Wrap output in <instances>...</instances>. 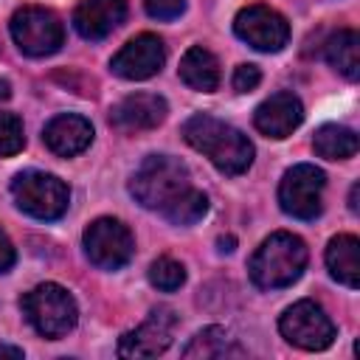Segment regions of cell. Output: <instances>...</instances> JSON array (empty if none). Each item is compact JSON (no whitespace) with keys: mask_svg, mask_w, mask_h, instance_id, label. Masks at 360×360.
Returning <instances> with one entry per match:
<instances>
[{"mask_svg":"<svg viewBox=\"0 0 360 360\" xmlns=\"http://www.w3.org/2000/svg\"><path fill=\"white\" fill-rule=\"evenodd\" d=\"M25 143L22 135V121L14 112L0 110V155H17Z\"/></svg>","mask_w":360,"mask_h":360,"instance_id":"obj_24","label":"cell"},{"mask_svg":"<svg viewBox=\"0 0 360 360\" xmlns=\"http://www.w3.org/2000/svg\"><path fill=\"white\" fill-rule=\"evenodd\" d=\"M174 323H177V318L172 309H166V307L152 309L149 318L138 329L121 335L118 354L121 357H158V354H163L172 346Z\"/></svg>","mask_w":360,"mask_h":360,"instance_id":"obj_11","label":"cell"},{"mask_svg":"<svg viewBox=\"0 0 360 360\" xmlns=\"http://www.w3.org/2000/svg\"><path fill=\"white\" fill-rule=\"evenodd\" d=\"M42 141L45 146L59 155V158H73L79 152H84L93 141V127L87 118L82 115H56L48 121L45 132H42Z\"/></svg>","mask_w":360,"mask_h":360,"instance_id":"obj_16","label":"cell"},{"mask_svg":"<svg viewBox=\"0 0 360 360\" xmlns=\"http://www.w3.org/2000/svg\"><path fill=\"white\" fill-rule=\"evenodd\" d=\"M301 121H304L301 98L295 93H290V90L273 93L253 112L256 129L262 135H267V138H287V135H292L301 127Z\"/></svg>","mask_w":360,"mask_h":360,"instance_id":"obj_13","label":"cell"},{"mask_svg":"<svg viewBox=\"0 0 360 360\" xmlns=\"http://www.w3.org/2000/svg\"><path fill=\"white\" fill-rule=\"evenodd\" d=\"M14 259H17V253H14V245H11V239L6 236V231L0 228V273L11 270Z\"/></svg>","mask_w":360,"mask_h":360,"instance_id":"obj_27","label":"cell"},{"mask_svg":"<svg viewBox=\"0 0 360 360\" xmlns=\"http://www.w3.org/2000/svg\"><path fill=\"white\" fill-rule=\"evenodd\" d=\"M163 59H166L163 39L155 37V34H138V37H132V39L112 56L110 68H112V73L121 76V79L141 82V79L155 76V73L163 68Z\"/></svg>","mask_w":360,"mask_h":360,"instance_id":"obj_12","label":"cell"},{"mask_svg":"<svg viewBox=\"0 0 360 360\" xmlns=\"http://www.w3.org/2000/svg\"><path fill=\"white\" fill-rule=\"evenodd\" d=\"M8 96H11V87H8V82H3V79H0V101H6Z\"/></svg>","mask_w":360,"mask_h":360,"instance_id":"obj_31","label":"cell"},{"mask_svg":"<svg viewBox=\"0 0 360 360\" xmlns=\"http://www.w3.org/2000/svg\"><path fill=\"white\" fill-rule=\"evenodd\" d=\"M127 17V0H82L73 11V28L84 39H104Z\"/></svg>","mask_w":360,"mask_h":360,"instance_id":"obj_15","label":"cell"},{"mask_svg":"<svg viewBox=\"0 0 360 360\" xmlns=\"http://www.w3.org/2000/svg\"><path fill=\"white\" fill-rule=\"evenodd\" d=\"M326 267L335 281L346 287L360 284V242L352 233H338L326 245Z\"/></svg>","mask_w":360,"mask_h":360,"instance_id":"obj_17","label":"cell"},{"mask_svg":"<svg viewBox=\"0 0 360 360\" xmlns=\"http://www.w3.org/2000/svg\"><path fill=\"white\" fill-rule=\"evenodd\" d=\"M312 149H315V155H321L326 160H346L357 152V135L349 127L323 124L312 138Z\"/></svg>","mask_w":360,"mask_h":360,"instance_id":"obj_21","label":"cell"},{"mask_svg":"<svg viewBox=\"0 0 360 360\" xmlns=\"http://www.w3.org/2000/svg\"><path fill=\"white\" fill-rule=\"evenodd\" d=\"M20 307L25 312L28 323L42 338H62L79 321V309H76L73 295L53 281H45V284H37L34 290H28L22 295Z\"/></svg>","mask_w":360,"mask_h":360,"instance_id":"obj_4","label":"cell"},{"mask_svg":"<svg viewBox=\"0 0 360 360\" xmlns=\"http://www.w3.org/2000/svg\"><path fill=\"white\" fill-rule=\"evenodd\" d=\"M143 6L155 20H174L186 11V0H143Z\"/></svg>","mask_w":360,"mask_h":360,"instance_id":"obj_25","label":"cell"},{"mask_svg":"<svg viewBox=\"0 0 360 360\" xmlns=\"http://www.w3.org/2000/svg\"><path fill=\"white\" fill-rule=\"evenodd\" d=\"M11 37L25 56H51L65 42V28L51 8L22 6L11 17Z\"/></svg>","mask_w":360,"mask_h":360,"instance_id":"obj_6","label":"cell"},{"mask_svg":"<svg viewBox=\"0 0 360 360\" xmlns=\"http://www.w3.org/2000/svg\"><path fill=\"white\" fill-rule=\"evenodd\" d=\"M183 138L188 146L202 152L222 174H242L253 163V143L236 127L197 112L183 124Z\"/></svg>","mask_w":360,"mask_h":360,"instance_id":"obj_1","label":"cell"},{"mask_svg":"<svg viewBox=\"0 0 360 360\" xmlns=\"http://www.w3.org/2000/svg\"><path fill=\"white\" fill-rule=\"evenodd\" d=\"M245 354L248 352L239 346V340L222 326H208V329L197 332L191 338V343L183 349V357H188V360H194V357L219 360V357H245Z\"/></svg>","mask_w":360,"mask_h":360,"instance_id":"obj_18","label":"cell"},{"mask_svg":"<svg viewBox=\"0 0 360 360\" xmlns=\"http://www.w3.org/2000/svg\"><path fill=\"white\" fill-rule=\"evenodd\" d=\"M323 186L326 177L318 166L312 163H298L292 166L278 186V202L284 214L295 219H315L321 214V200H323Z\"/></svg>","mask_w":360,"mask_h":360,"instance_id":"obj_9","label":"cell"},{"mask_svg":"<svg viewBox=\"0 0 360 360\" xmlns=\"http://www.w3.org/2000/svg\"><path fill=\"white\" fill-rule=\"evenodd\" d=\"M84 253L101 270L124 267L135 253V239L121 219L98 217L84 231Z\"/></svg>","mask_w":360,"mask_h":360,"instance_id":"obj_8","label":"cell"},{"mask_svg":"<svg viewBox=\"0 0 360 360\" xmlns=\"http://www.w3.org/2000/svg\"><path fill=\"white\" fill-rule=\"evenodd\" d=\"M307 267V245L295 233H270L250 259V278L262 290H281L298 281Z\"/></svg>","mask_w":360,"mask_h":360,"instance_id":"obj_2","label":"cell"},{"mask_svg":"<svg viewBox=\"0 0 360 360\" xmlns=\"http://www.w3.org/2000/svg\"><path fill=\"white\" fill-rule=\"evenodd\" d=\"M166 112H169L166 98H160L158 93H132L112 107L110 124L118 132H143L163 124Z\"/></svg>","mask_w":360,"mask_h":360,"instance_id":"obj_14","label":"cell"},{"mask_svg":"<svg viewBox=\"0 0 360 360\" xmlns=\"http://www.w3.org/2000/svg\"><path fill=\"white\" fill-rule=\"evenodd\" d=\"M357 191H360V186L354 183V186H352V194H349V208H352L354 214H357Z\"/></svg>","mask_w":360,"mask_h":360,"instance_id":"obj_30","label":"cell"},{"mask_svg":"<svg viewBox=\"0 0 360 360\" xmlns=\"http://www.w3.org/2000/svg\"><path fill=\"white\" fill-rule=\"evenodd\" d=\"M233 90L236 93H250L259 82H262V73H259V68L256 65H239L236 70H233Z\"/></svg>","mask_w":360,"mask_h":360,"instance_id":"obj_26","label":"cell"},{"mask_svg":"<svg viewBox=\"0 0 360 360\" xmlns=\"http://www.w3.org/2000/svg\"><path fill=\"white\" fill-rule=\"evenodd\" d=\"M233 31L242 42H248L250 48L256 51H264V53H276L287 45L290 39V25L287 20L270 8V6H262V3H253V6H245L236 20H233Z\"/></svg>","mask_w":360,"mask_h":360,"instance_id":"obj_10","label":"cell"},{"mask_svg":"<svg viewBox=\"0 0 360 360\" xmlns=\"http://www.w3.org/2000/svg\"><path fill=\"white\" fill-rule=\"evenodd\" d=\"M180 79L188 87L202 90V93L217 90V84H219V62H217V56L202 45L188 48L183 53V59H180Z\"/></svg>","mask_w":360,"mask_h":360,"instance_id":"obj_19","label":"cell"},{"mask_svg":"<svg viewBox=\"0 0 360 360\" xmlns=\"http://www.w3.org/2000/svg\"><path fill=\"white\" fill-rule=\"evenodd\" d=\"M0 357H22V349H14V346H0Z\"/></svg>","mask_w":360,"mask_h":360,"instance_id":"obj_28","label":"cell"},{"mask_svg":"<svg viewBox=\"0 0 360 360\" xmlns=\"http://www.w3.org/2000/svg\"><path fill=\"white\" fill-rule=\"evenodd\" d=\"M149 281H152L158 290H163V292H174V290H180L183 281H186V267H183L180 262L169 259V256H160V259H155V262L149 264Z\"/></svg>","mask_w":360,"mask_h":360,"instance_id":"obj_23","label":"cell"},{"mask_svg":"<svg viewBox=\"0 0 360 360\" xmlns=\"http://www.w3.org/2000/svg\"><path fill=\"white\" fill-rule=\"evenodd\" d=\"M219 250L222 253H231L233 250V236H219Z\"/></svg>","mask_w":360,"mask_h":360,"instance_id":"obj_29","label":"cell"},{"mask_svg":"<svg viewBox=\"0 0 360 360\" xmlns=\"http://www.w3.org/2000/svg\"><path fill=\"white\" fill-rule=\"evenodd\" d=\"M326 62L343 73L346 79H357L360 76V37L352 28H340L338 34L329 37L326 42Z\"/></svg>","mask_w":360,"mask_h":360,"instance_id":"obj_20","label":"cell"},{"mask_svg":"<svg viewBox=\"0 0 360 360\" xmlns=\"http://www.w3.org/2000/svg\"><path fill=\"white\" fill-rule=\"evenodd\" d=\"M205 211H208V197L191 186V188L183 191L172 205H166L160 214H163L169 222H174V225H194L197 219L205 217Z\"/></svg>","mask_w":360,"mask_h":360,"instance_id":"obj_22","label":"cell"},{"mask_svg":"<svg viewBox=\"0 0 360 360\" xmlns=\"http://www.w3.org/2000/svg\"><path fill=\"white\" fill-rule=\"evenodd\" d=\"M188 188H191V174L186 163L172 155H149L129 180L132 197L143 208H155V211H163Z\"/></svg>","mask_w":360,"mask_h":360,"instance_id":"obj_3","label":"cell"},{"mask_svg":"<svg viewBox=\"0 0 360 360\" xmlns=\"http://www.w3.org/2000/svg\"><path fill=\"white\" fill-rule=\"evenodd\" d=\"M11 197L20 211L34 219H59L68 211L70 188L45 172H20L11 180Z\"/></svg>","mask_w":360,"mask_h":360,"instance_id":"obj_5","label":"cell"},{"mask_svg":"<svg viewBox=\"0 0 360 360\" xmlns=\"http://www.w3.org/2000/svg\"><path fill=\"white\" fill-rule=\"evenodd\" d=\"M278 329L287 343L304 352H321L335 340V323L329 321L323 307L315 301H298L287 307L284 315L278 318Z\"/></svg>","mask_w":360,"mask_h":360,"instance_id":"obj_7","label":"cell"}]
</instances>
